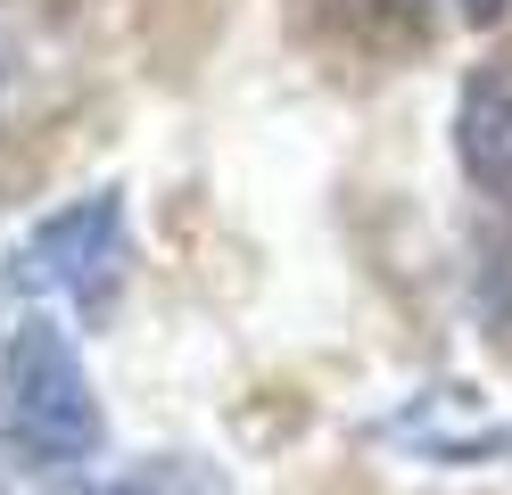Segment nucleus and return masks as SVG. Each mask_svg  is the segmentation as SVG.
<instances>
[{
  "mask_svg": "<svg viewBox=\"0 0 512 495\" xmlns=\"http://www.w3.org/2000/svg\"><path fill=\"white\" fill-rule=\"evenodd\" d=\"M0 75H9V58H0Z\"/></svg>",
  "mask_w": 512,
  "mask_h": 495,
  "instance_id": "0eeeda50",
  "label": "nucleus"
},
{
  "mask_svg": "<svg viewBox=\"0 0 512 495\" xmlns=\"http://www.w3.org/2000/svg\"><path fill=\"white\" fill-rule=\"evenodd\" d=\"M504 9H512V0H463V25H496Z\"/></svg>",
  "mask_w": 512,
  "mask_h": 495,
  "instance_id": "423d86ee",
  "label": "nucleus"
},
{
  "mask_svg": "<svg viewBox=\"0 0 512 495\" xmlns=\"http://www.w3.org/2000/svg\"><path fill=\"white\" fill-rule=\"evenodd\" d=\"M0 438H9V429H0Z\"/></svg>",
  "mask_w": 512,
  "mask_h": 495,
  "instance_id": "6e6552de",
  "label": "nucleus"
},
{
  "mask_svg": "<svg viewBox=\"0 0 512 495\" xmlns=\"http://www.w3.org/2000/svg\"><path fill=\"white\" fill-rule=\"evenodd\" d=\"M455 157H463L471 190L512 215V58L471 66V83L455 99Z\"/></svg>",
  "mask_w": 512,
  "mask_h": 495,
  "instance_id": "7ed1b4c3",
  "label": "nucleus"
},
{
  "mask_svg": "<svg viewBox=\"0 0 512 495\" xmlns=\"http://www.w3.org/2000/svg\"><path fill=\"white\" fill-rule=\"evenodd\" d=\"M0 429L34 471H75L100 454V396L75 339L50 314H25L0 347Z\"/></svg>",
  "mask_w": 512,
  "mask_h": 495,
  "instance_id": "f257e3e1",
  "label": "nucleus"
},
{
  "mask_svg": "<svg viewBox=\"0 0 512 495\" xmlns=\"http://www.w3.org/2000/svg\"><path fill=\"white\" fill-rule=\"evenodd\" d=\"M91 495H232L199 454H149V462H133V471H116V479H100Z\"/></svg>",
  "mask_w": 512,
  "mask_h": 495,
  "instance_id": "39448f33",
  "label": "nucleus"
},
{
  "mask_svg": "<svg viewBox=\"0 0 512 495\" xmlns=\"http://www.w3.org/2000/svg\"><path fill=\"white\" fill-rule=\"evenodd\" d=\"M380 438H413L430 462H479V454H512V429L504 421H446L438 396H422V405H405Z\"/></svg>",
  "mask_w": 512,
  "mask_h": 495,
  "instance_id": "20e7f679",
  "label": "nucleus"
},
{
  "mask_svg": "<svg viewBox=\"0 0 512 495\" xmlns=\"http://www.w3.org/2000/svg\"><path fill=\"white\" fill-rule=\"evenodd\" d=\"M124 273H133V231H124V190H91L75 207L42 215L17 248V289L67 297L83 322H108Z\"/></svg>",
  "mask_w": 512,
  "mask_h": 495,
  "instance_id": "f03ea898",
  "label": "nucleus"
}]
</instances>
